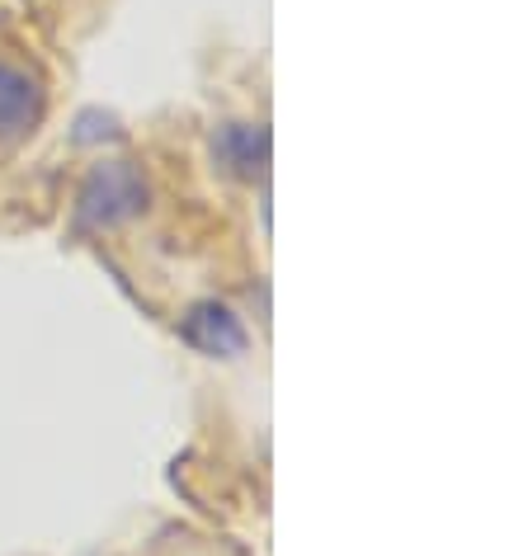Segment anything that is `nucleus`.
I'll return each mask as SVG.
<instances>
[{
  "mask_svg": "<svg viewBox=\"0 0 528 556\" xmlns=\"http://www.w3.org/2000/svg\"><path fill=\"white\" fill-rule=\"evenodd\" d=\"M147 203H151V179L142 165L128 156L95 161L76 193V231H86V236L118 231L142 217Z\"/></svg>",
  "mask_w": 528,
  "mask_h": 556,
  "instance_id": "1",
  "label": "nucleus"
},
{
  "mask_svg": "<svg viewBox=\"0 0 528 556\" xmlns=\"http://www.w3.org/2000/svg\"><path fill=\"white\" fill-rule=\"evenodd\" d=\"M48 114V86L34 66L0 58V142L15 147L43 128Z\"/></svg>",
  "mask_w": 528,
  "mask_h": 556,
  "instance_id": "2",
  "label": "nucleus"
},
{
  "mask_svg": "<svg viewBox=\"0 0 528 556\" xmlns=\"http://www.w3.org/2000/svg\"><path fill=\"white\" fill-rule=\"evenodd\" d=\"M269 156H274V142H269V128H264V123L227 118V123H217L213 128V165L227 179L264 185V175H269Z\"/></svg>",
  "mask_w": 528,
  "mask_h": 556,
  "instance_id": "3",
  "label": "nucleus"
},
{
  "mask_svg": "<svg viewBox=\"0 0 528 556\" xmlns=\"http://www.w3.org/2000/svg\"><path fill=\"white\" fill-rule=\"evenodd\" d=\"M179 336H185L193 350L208 354V358H241L250 350V330L246 321L236 316L227 302L208 298V302H193L179 321Z\"/></svg>",
  "mask_w": 528,
  "mask_h": 556,
  "instance_id": "4",
  "label": "nucleus"
}]
</instances>
